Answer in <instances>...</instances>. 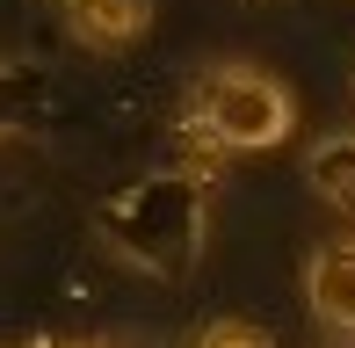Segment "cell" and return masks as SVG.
<instances>
[{"label":"cell","instance_id":"277c9868","mask_svg":"<svg viewBox=\"0 0 355 348\" xmlns=\"http://www.w3.org/2000/svg\"><path fill=\"white\" fill-rule=\"evenodd\" d=\"M153 22V0H66V29L94 51H116V44L145 37Z\"/></svg>","mask_w":355,"mask_h":348},{"label":"cell","instance_id":"7a4b0ae2","mask_svg":"<svg viewBox=\"0 0 355 348\" xmlns=\"http://www.w3.org/2000/svg\"><path fill=\"white\" fill-rule=\"evenodd\" d=\"M196 123L211 131V146H283L290 123H297V102H290L283 80H268V73L254 66H218L211 80L196 87Z\"/></svg>","mask_w":355,"mask_h":348},{"label":"cell","instance_id":"6da1fadb","mask_svg":"<svg viewBox=\"0 0 355 348\" xmlns=\"http://www.w3.org/2000/svg\"><path fill=\"white\" fill-rule=\"evenodd\" d=\"M102 240L153 276H182L203 254V182L196 174H145L102 203Z\"/></svg>","mask_w":355,"mask_h":348},{"label":"cell","instance_id":"52a82bcc","mask_svg":"<svg viewBox=\"0 0 355 348\" xmlns=\"http://www.w3.org/2000/svg\"><path fill=\"white\" fill-rule=\"evenodd\" d=\"M0 131H8V116H0Z\"/></svg>","mask_w":355,"mask_h":348},{"label":"cell","instance_id":"5b68a950","mask_svg":"<svg viewBox=\"0 0 355 348\" xmlns=\"http://www.w3.org/2000/svg\"><path fill=\"white\" fill-rule=\"evenodd\" d=\"M304 182H312L327 203L355 211V131H348V138H319L312 160H304Z\"/></svg>","mask_w":355,"mask_h":348},{"label":"cell","instance_id":"3957f363","mask_svg":"<svg viewBox=\"0 0 355 348\" xmlns=\"http://www.w3.org/2000/svg\"><path fill=\"white\" fill-rule=\"evenodd\" d=\"M304 297H312L319 327L355 334V240H334V247L312 254V268H304Z\"/></svg>","mask_w":355,"mask_h":348},{"label":"cell","instance_id":"ba28073f","mask_svg":"<svg viewBox=\"0 0 355 348\" xmlns=\"http://www.w3.org/2000/svg\"><path fill=\"white\" fill-rule=\"evenodd\" d=\"M44 348H51V341H44Z\"/></svg>","mask_w":355,"mask_h":348},{"label":"cell","instance_id":"8992f818","mask_svg":"<svg viewBox=\"0 0 355 348\" xmlns=\"http://www.w3.org/2000/svg\"><path fill=\"white\" fill-rule=\"evenodd\" d=\"M196 348H268V334H261V327H247V320H218V327H203Z\"/></svg>","mask_w":355,"mask_h":348}]
</instances>
